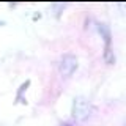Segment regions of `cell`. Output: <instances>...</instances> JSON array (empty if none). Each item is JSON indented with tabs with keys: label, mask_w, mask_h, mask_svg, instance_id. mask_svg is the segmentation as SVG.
<instances>
[{
	"label": "cell",
	"mask_w": 126,
	"mask_h": 126,
	"mask_svg": "<svg viewBox=\"0 0 126 126\" xmlns=\"http://www.w3.org/2000/svg\"><path fill=\"white\" fill-rule=\"evenodd\" d=\"M77 68V58L74 57L73 54H65L60 58V63H58V71L63 74V76L69 77L73 76V73Z\"/></svg>",
	"instance_id": "3"
},
{
	"label": "cell",
	"mask_w": 126,
	"mask_h": 126,
	"mask_svg": "<svg viewBox=\"0 0 126 126\" xmlns=\"http://www.w3.org/2000/svg\"><path fill=\"white\" fill-rule=\"evenodd\" d=\"M93 112V106L90 104L88 99L79 96L74 99V104H73V117L76 118L77 121H84L87 120Z\"/></svg>",
	"instance_id": "1"
},
{
	"label": "cell",
	"mask_w": 126,
	"mask_h": 126,
	"mask_svg": "<svg viewBox=\"0 0 126 126\" xmlns=\"http://www.w3.org/2000/svg\"><path fill=\"white\" fill-rule=\"evenodd\" d=\"M96 29L101 33V36L104 38V60L106 63L112 65L115 62V57H113V50H112V35H110V30L106 24H96Z\"/></svg>",
	"instance_id": "2"
}]
</instances>
